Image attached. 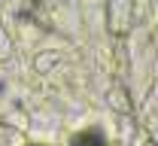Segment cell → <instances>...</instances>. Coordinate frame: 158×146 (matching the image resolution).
I'll use <instances>...</instances> for the list:
<instances>
[{"label":"cell","mask_w":158,"mask_h":146,"mask_svg":"<svg viewBox=\"0 0 158 146\" xmlns=\"http://www.w3.org/2000/svg\"><path fill=\"white\" fill-rule=\"evenodd\" d=\"M73 146H103V140H100L98 131H85V134H79L73 140Z\"/></svg>","instance_id":"obj_1"}]
</instances>
